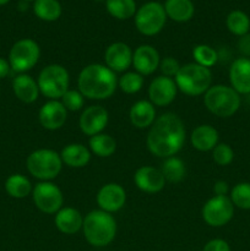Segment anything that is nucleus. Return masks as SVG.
I'll use <instances>...</instances> for the list:
<instances>
[{
    "mask_svg": "<svg viewBox=\"0 0 250 251\" xmlns=\"http://www.w3.org/2000/svg\"><path fill=\"white\" fill-rule=\"evenodd\" d=\"M82 230L88 244L96 248L107 247L117 234V221L112 213L93 210L83 217Z\"/></svg>",
    "mask_w": 250,
    "mask_h": 251,
    "instance_id": "7ed1b4c3",
    "label": "nucleus"
},
{
    "mask_svg": "<svg viewBox=\"0 0 250 251\" xmlns=\"http://www.w3.org/2000/svg\"><path fill=\"white\" fill-rule=\"evenodd\" d=\"M193 56L196 64L205 68H212L218 61V53L216 49L207 44H199L193 49Z\"/></svg>",
    "mask_w": 250,
    "mask_h": 251,
    "instance_id": "2f4dec72",
    "label": "nucleus"
},
{
    "mask_svg": "<svg viewBox=\"0 0 250 251\" xmlns=\"http://www.w3.org/2000/svg\"><path fill=\"white\" fill-rule=\"evenodd\" d=\"M55 227L64 234H75L82 229L83 217L78 210L74 207H61L54 218Z\"/></svg>",
    "mask_w": 250,
    "mask_h": 251,
    "instance_id": "aec40b11",
    "label": "nucleus"
},
{
    "mask_svg": "<svg viewBox=\"0 0 250 251\" xmlns=\"http://www.w3.org/2000/svg\"><path fill=\"white\" fill-rule=\"evenodd\" d=\"M161 172L166 181H169V183H180L186 176L185 163L175 156L168 157L163 162V164H162Z\"/></svg>",
    "mask_w": 250,
    "mask_h": 251,
    "instance_id": "cd10ccee",
    "label": "nucleus"
},
{
    "mask_svg": "<svg viewBox=\"0 0 250 251\" xmlns=\"http://www.w3.org/2000/svg\"><path fill=\"white\" fill-rule=\"evenodd\" d=\"M212 158L218 166H228L234 159V152L227 144H218L212 150Z\"/></svg>",
    "mask_w": 250,
    "mask_h": 251,
    "instance_id": "c9c22d12",
    "label": "nucleus"
},
{
    "mask_svg": "<svg viewBox=\"0 0 250 251\" xmlns=\"http://www.w3.org/2000/svg\"><path fill=\"white\" fill-rule=\"evenodd\" d=\"M12 90H14L17 100L27 103V104L36 102L39 96L38 83L33 77H31L27 74H20L14 78Z\"/></svg>",
    "mask_w": 250,
    "mask_h": 251,
    "instance_id": "5701e85b",
    "label": "nucleus"
},
{
    "mask_svg": "<svg viewBox=\"0 0 250 251\" xmlns=\"http://www.w3.org/2000/svg\"><path fill=\"white\" fill-rule=\"evenodd\" d=\"M61 161L70 168H83L91 159V151L82 144H69L61 150Z\"/></svg>",
    "mask_w": 250,
    "mask_h": 251,
    "instance_id": "b1692460",
    "label": "nucleus"
},
{
    "mask_svg": "<svg viewBox=\"0 0 250 251\" xmlns=\"http://www.w3.org/2000/svg\"><path fill=\"white\" fill-rule=\"evenodd\" d=\"M176 92H178V87L173 78L163 75L157 76L150 83V102L157 107H166L175 100Z\"/></svg>",
    "mask_w": 250,
    "mask_h": 251,
    "instance_id": "f8f14e48",
    "label": "nucleus"
},
{
    "mask_svg": "<svg viewBox=\"0 0 250 251\" xmlns=\"http://www.w3.org/2000/svg\"><path fill=\"white\" fill-rule=\"evenodd\" d=\"M239 48L245 54H250V36L245 34V36L242 37L239 42Z\"/></svg>",
    "mask_w": 250,
    "mask_h": 251,
    "instance_id": "a19ab883",
    "label": "nucleus"
},
{
    "mask_svg": "<svg viewBox=\"0 0 250 251\" xmlns=\"http://www.w3.org/2000/svg\"><path fill=\"white\" fill-rule=\"evenodd\" d=\"M203 103L210 113L220 118H229L240 107V95L230 86H211L203 95Z\"/></svg>",
    "mask_w": 250,
    "mask_h": 251,
    "instance_id": "39448f33",
    "label": "nucleus"
},
{
    "mask_svg": "<svg viewBox=\"0 0 250 251\" xmlns=\"http://www.w3.org/2000/svg\"><path fill=\"white\" fill-rule=\"evenodd\" d=\"M25 1H32V0H25Z\"/></svg>",
    "mask_w": 250,
    "mask_h": 251,
    "instance_id": "37998d69",
    "label": "nucleus"
},
{
    "mask_svg": "<svg viewBox=\"0 0 250 251\" xmlns=\"http://www.w3.org/2000/svg\"><path fill=\"white\" fill-rule=\"evenodd\" d=\"M105 66L114 73H124L132 65V50L123 42L112 43L104 53Z\"/></svg>",
    "mask_w": 250,
    "mask_h": 251,
    "instance_id": "dca6fc26",
    "label": "nucleus"
},
{
    "mask_svg": "<svg viewBox=\"0 0 250 251\" xmlns=\"http://www.w3.org/2000/svg\"><path fill=\"white\" fill-rule=\"evenodd\" d=\"M10 69H11V66H10L9 61L0 58V78L6 77L10 73Z\"/></svg>",
    "mask_w": 250,
    "mask_h": 251,
    "instance_id": "ea45409f",
    "label": "nucleus"
},
{
    "mask_svg": "<svg viewBox=\"0 0 250 251\" xmlns=\"http://www.w3.org/2000/svg\"><path fill=\"white\" fill-rule=\"evenodd\" d=\"M78 91L88 100H108L118 87V78L114 71L103 64H90L78 74Z\"/></svg>",
    "mask_w": 250,
    "mask_h": 251,
    "instance_id": "f03ea898",
    "label": "nucleus"
},
{
    "mask_svg": "<svg viewBox=\"0 0 250 251\" xmlns=\"http://www.w3.org/2000/svg\"><path fill=\"white\" fill-rule=\"evenodd\" d=\"M186 131L184 123L174 113H164L156 118L147 134V149L161 158L173 157L183 149Z\"/></svg>",
    "mask_w": 250,
    "mask_h": 251,
    "instance_id": "f257e3e1",
    "label": "nucleus"
},
{
    "mask_svg": "<svg viewBox=\"0 0 250 251\" xmlns=\"http://www.w3.org/2000/svg\"><path fill=\"white\" fill-rule=\"evenodd\" d=\"M220 135L213 126L208 124H202L193 130L190 136V142L193 147L198 151L208 152L212 151L218 145Z\"/></svg>",
    "mask_w": 250,
    "mask_h": 251,
    "instance_id": "412c9836",
    "label": "nucleus"
},
{
    "mask_svg": "<svg viewBox=\"0 0 250 251\" xmlns=\"http://www.w3.org/2000/svg\"><path fill=\"white\" fill-rule=\"evenodd\" d=\"M202 218L210 227H223L234 216V205L228 196H213L203 205Z\"/></svg>",
    "mask_w": 250,
    "mask_h": 251,
    "instance_id": "9b49d317",
    "label": "nucleus"
},
{
    "mask_svg": "<svg viewBox=\"0 0 250 251\" xmlns=\"http://www.w3.org/2000/svg\"><path fill=\"white\" fill-rule=\"evenodd\" d=\"M32 199L41 212L47 215L56 213L64 203V196L60 188L51 181H41L32 190Z\"/></svg>",
    "mask_w": 250,
    "mask_h": 251,
    "instance_id": "9d476101",
    "label": "nucleus"
},
{
    "mask_svg": "<svg viewBox=\"0 0 250 251\" xmlns=\"http://www.w3.org/2000/svg\"><path fill=\"white\" fill-rule=\"evenodd\" d=\"M202 251H230V247L225 240L212 239L203 247Z\"/></svg>",
    "mask_w": 250,
    "mask_h": 251,
    "instance_id": "4c0bfd02",
    "label": "nucleus"
},
{
    "mask_svg": "<svg viewBox=\"0 0 250 251\" xmlns=\"http://www.w3.org/2000/svg\"><path fill=\"white\" fill-rule=\"evenodd\" d=\"M134 181L137 189L147 194L159 193L166 185V179L161 169L151 166H142L135 172Z\"/></svg>",
    "mask_w": 250,
    "mask_h": 251,
    "instance_id": "a211bd4d",
    "label": "nucleus"
},
{
    "mask_svg": "<svg viewBox=\"0 0 250 251\" xmlns=\"http://www.w3.org/2000/svg\"><path fill=\"white\" fill-rule=\"evenodd\" d=\"M38 119L46 130H59L64 126L68 119V110L58 100H49L41 107Z\"/></svg>",
    "mask_w": 250,
    "mask_h": 251,
    "instance_id": "2eb2a0df",
    "label": "nucleus"
},
{
    "mask_svg": "<svg viewBox=\"0 0 250 251\" xmlns=\"http://www.w3.org/2000/svg\"><path fill=\"white\" fill-rule=\"evenodd\" d=\"M26 167L32 176L42 181H50L61 172L63 161L60 153L54 150L39 149L27 157Z\"/></svg>",
    "mask_w": 250,
    "mask_h": 251,
    "instance_id": "423d86ee",
    "label": "nucleus"
},
{
    "mask_svg": "<svg viewBox=\"0 0 250 251\" xmlns=\"http://www.w3.org/2000/svg\"><path fill=\"white\" fill-rule=\"evenodd\" d=\"M41 58V48L38 43L31 38L17 41L9 53V64L17 73H26L36 66Z\"/></svg>",
    "mask_w": 250,
    "mask_h": 251,
    "instance_id": "1a4fd4ad",
    "label": "nucleus"
},
{
    "mask_svg": "<svg viewBox=\"0 0 250 251\" xmlns=\"http://www.w3.org/2000/svg\"><path fill=\"white\" fill-rule=\"evenodd\" d=\"M230 87L239 95L250 93V58H238L229 68Z\"/></svg>",
    "mask_w": 250,
    "mask_h": 251,
    "instance_id": "6ab92c4d",
    "label": "nucleus"
},
{
    "mask_svg": "<svg viewBox=\"0 0 250 251\" xmlns=\"http://www.w3.org/2000/svg\"><path fill=\"white\" fill-rule=\"evenodd\" d=\"M129 118L131 124L137 129L151 127L156 120V108L150 100H137L130 108Z\"/></svg>",
    "mask_w": 250,
    "mask_h": 251,
    "instance_id": "4be33fe9",
    "label": "nucleus"
},
{
    "mask_svg": "<svg viewBox=\"0 0 250 251\" xmlns=\"http://www.w3.org/2000/svg\"><path fill=\"white\" fill-rule=\"evenodd\" d=\"M88 145H90L91 152L100 158L110 157L117 150V141L114 137L108 134H103V132L91 136Z\"/></svg>",
    "mask_w": 250,
    "mask_h": 251,
    "instance_id": "a878e982",
    "label": "nucleus"
},
{
    "mask_svg": "<svg viewBox=\"0 0 250 251\" xmlns=\"http://www.w3.org/2000/svg\"><path fill=\"white\" fill-rule=\"evenodd\" d=\"M97 1H103V0H97Z\"/></svg>",
    "mask_w": 250,
    "mask_h": 251,
    "instance_id": "c03bdc74",
    "label": "nucleus"
},
{
    "mask_svg": "<svg viewBox=\"0 0 250 251\" xmlns=\"http://www.w3.org/2000/svg\"><path fill=\"white\" fill-rule=\"evenodd\" d=\"M9 1L10 0H0V5H5V4H7Z\"/></svg>",
    "mask_w": 250,
    "mask_h": 251,
    "instance_id": "79ce46f5",
    "label": "nucleus"
},
{
    "mask_svg": "<svg viewBox=\"0 0 250 251\" xmlns=\"http://www.w3.org/2000/svg\"><path fill=\"white\" fill-rule=\"evenodd\" d=\"M161 56L158 50L150 44H142L137 47L132 53V65L136 73L146 76L153 74L159 68Z\"/></svg>",
    "mask_w": 250,
    "mask_h": 251,
    "instance_id": "f3484780",
    "label": "nucleus"
},
{
    "mask_svg": "<svg viewBox=\"0 0 250 251\" xmlns=\"http://www.w3.org/2000/svg\"><path fill=\"white\" fill-rule=\"evenodd\" d=\"M5 190L7 195L14 199H25L32 193L31 181L22 174H12L5 181Z\"/></svg>",
    "mask_w": 250,
    "mask_h": 251,
    "instance_id": "bb28decb",
    "label": "nucleus"
},
{
    "mask_svg": "<svg viewBox=\"0 0 250 251\" xmlns=\"http://www.w3.org/2000/svg\"><path fill=\"white\" fill-rule=\"evenodd\" d=\"M39 92L49 100H59L69 90L70 76L60 64H50L42 69L38 76Z\"/></svg>",
    "mask_w": 250,
    "mask_h": 251,
    "instance_id": "0eeeda50",
    "label": "nucleus"
},
{
    "mask_svg": "<svg viewBox=\"0 0 250 251\" xmlns=\"http://www.w3.org/2000/svg\"><path fill=\"white\" fill-rule=\"evenodd\" d=\"M60 100L66 110L70 112H78L85 104V97L80 91L76 90H68Z\"/></svg>",
    "mask_w": 250,
    "mask_h": 251,
    "instance_id": "f704fd0d",
    "label": "nucleus"
},
{
    "mask_svg": "<svg viewBox=\"0 0 250 251\" xmlns=\"http://www.w3.org/2000/svg\"><path fill=\"white\" fill-rule=\"evenodd\" d=\"M109 120V114L108 110L102 105H90L82 112L80 117L81 131L87 136H95V135L100 134L105 129Z\"/></svg>",
    "mask_w": 250,
    "mask_h": 251,
    "instance_id": "ddd939ff",
    "label": "nucleus"
},
{
    "mask_svg": "<svg viewBox=\"0 0 250 251\" xmlns=\"http://www.w3.org/2000/svg\"><path fill=\"white\" fill-rule=\"evenodd\" d=\"M227 28L230 33L243 37L248 34L250 29V19L245 12L240 10H233L227 16Z\"/></svg>",
    "mask_w": 250,
    "mask_h": 251,
    "instance_id": "7c9ffc66",
    "label": "nucleus"
},
{
    "mask_svg": "<svg viewBox=\"0 0 250 251\" xmlns=\"http://www.w3.org/2000/svg\"><path fill=\"white\" fill-rule=\"evenodd\" d=\"M229 199L238 208L250 210V183L243 181L233 186Z\"/></svg>",
    "mask_w": 250,
    "mask_h": 251,
    "instance_id": "72a5a7b5",
    "label": "nucleus"
},
{
    "mask_svg": "<svg viewBox=\"0 0 250 251\" xmlns=\"http://www.w3.org/2000/svg\"><path fill=\"white\" fill-rule=\"evenodd\" d=\"M126 202V191L117 183H108L100 189L97 194V203L100 210L108 213L118 212Z\"/></svg>",
    "mask_w": 250,
    "mask_h": 251,
    "instance_id": "4468645a",
    "label": "nucleus"
},
{
    "mask_svg": "<svg viewBox=\"0 0 250 251\" xmlns=\"http://www.w3.org/2000/svg\"><path fill=\"white\" fill-rule=\"evenodd\" d=\"M164 11L173 21L186 22L193 19L195 7L191 0H167Z\"/></svg>",
    "mask_w": 250,
    "mask_h": 251,
    "instance_id": "393cba45",
    "label": "nucleus"
},
{
    "mask_svg": "<svg viewBox=\"0 0 250 251\" xmlns=\"http://www.w3.org/2000/svg\"><path fill=\"white\" fill-rule=\"evenodd\" d=\"M118 86L120 90L126 95H135L139 92L144 86V76L136 71H129L120 76L118 80Z\"/></svg>",
    "mask_w": 250,
    "mask_h": 251,
    "instance_id": "473e14b6",
    "label": "nucleus"
},
{
    "mask_svg": "<svg viewBox=\"0 0 250 251\" xmlns=\"http://www.w3.org/2000/svg\"><path fill=\"white\" fill-rule=\"evenodd\" d=\"M166 21L164 6L157 1L146 2L135 14V26L144 36H156L163 29Z\"/></svg>",
    "mask_w": 250,
    "mask_h": 251,
    "instance_id": "6e6552de",
    "label": "nucleus"
},
{
    "mask_svg": "<svg viewBox=\"0 0 250 251\" xmlns=\"http://www.w3.org/2000/svg\"><path fill=\"white\" fill-rule=\"evenodd\" d=\"M33 12L43 21H56L61 15V5L58 0H34Z\"/></svg>",
    "mask_w": 250,
    "mask_h": 251,
    "instance_id": "c85d7f7f",
    "label": "nucleus"
},
{
    "mask_svg": "<svg viewBox=\"0 0 250 251\" xmlns=\"http://www.w3.org/2000/svg\"><path fill=\"white\" fill-rule=\"evenodd\" d=\"M175 85L180 92L188 96L205 95L212 83V73L208 68L196 63L185 64L174 77Z\"/></svg>",
    "mask_w": 250,
    "mask_h": 251,
    "instance_id": "20e7f679",
    "label": "nucleus"
},
{
    "mask_svg": "<svg viewBox=\"0 0 250 251\" xmlns=\"http://www.w3.org/2000/svg\"><path fill=\"white\" fill-rule=\"evenodd\" d=\"M105 7L110 16L118 20H127L136 14L135 0H105Z\"/></svg>",
    "mask_w": 250,
    "mask_h": 251,
    "instance_id": "c756f323",
    "label": "nucleus"
},
{
    "mask_svg": "<svg viewBox=\"0 0 250 251\" xmlns=\"http://www.w3.org/2000/svg\"><path fill=\"white\" fill-rule=\"evenodd\" d=\"M213 191H215L216 196H227L228 191H229L228 183L223 180L216 181L215 185H213Z\"/></svg>",
    "mask_w": 250,
    "mask_h": 251,
    "instance_id": "58836bf2",
    "label": "nucleus"
},
{
    "mask_svg": "<svg viewBox=\"0 0 250 251\" xmlns=\"http://www.w3.org/2000/svg\"><path fill=\"white\" fill-rule=\"evenodd\" d=\"M180 68L181 65L179 64V61L175 58H172V56H167V58L162 59L161 63H159V69H161L163 76L171 78L175 77Z\"/></svg>",
    "mask_w": 250,
    "mask_h": 251,
    "instance_id": "e433bc0d",
    "label": "nucleus"
}]
</instances>
